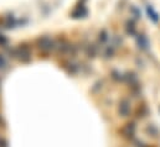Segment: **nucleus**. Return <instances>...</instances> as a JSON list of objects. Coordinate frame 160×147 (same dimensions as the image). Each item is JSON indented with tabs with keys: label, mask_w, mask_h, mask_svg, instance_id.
Masks as SVG:
<instances>
[{
	"label": "nucleus",
	"mask_w": 160,
	"mask_h": 147,
	"mask_svg": "<svg viewBox=\"0 0 160 147\" xmlns=\"http://www.w3.org/2000/svg\"><path fill=\"white\" fill-rule=\"evenodd\" d=\"M14 56L21 62H29L31 58V52L27 46H20L16 50H14Z\"/></svg>",
	"instance_id": "obj_1"
},
{
	"label": "nucleus",
	"mask_w": 160,
	"mask_h": 147,
	"mask_svg": "<svg viewBox=\"0 0 160 147\" xmlns=\"http://www.w3.org/2000/svg\"><path fill=\"white\" fill-rule=\"evenodd\" d=\"M135 130H137V126L134 123H128L124 125V127L122 129V136L124 138H133V136L135 135Z\"/></svg>",
	"instance_id": "obj_2"
},
{
	"label": "nucleus",
	"mask_w": 160,
	"mask_h": 147,
	"mask_svg": "<svg viewBox=\"0 0 160 147\" xmlns=\"http://www.w3.org/2000/svg\"><path fill=\"white\" fill-rule=\"evenodd\" d=\"M37 42H39V47H40V50L44 51V52H49V51H51V50L55 47L53 40L50 39V37H46V36L39 39Z\"/></svg>",
	"instance_id": "obj_3"
},
{
	"label": "nucleus",
	"mask_w": 160,
	"mask_h": 147,
	"mask_svg": "<svg viewBox=\"0 0 160 147\" xmlns=\"http://www.w3.org/2000/svg\"><path fill=\"white\" fill-rule=\"evenodd\" d=\"M119 114L122 116H127V115H129L131 112V101L128 100V99H122L120 103H119V109H118Z\"/></svg>",
	"instance_id": "obj_4"
},
{
	"label": "nucleus",
	"mask_w": 160,
	"mask_h": 147,
	"mask_svg": "<svg viewBox=\"0 0 160 147\" xmlns=\"http://www.w3.org/2000/svg\"><path fill=\"white\" fill-rule=\"evenodd\" d=\"M134 143H135V145H134L135 147H149L146 143H144L143 141H139V140H138V141H135Z\"/></svg>",
	"instance_id": "obj_5"
},
{
	"label": "nucleus",
	"mask_w": 160,
	"mask_h": 147,
	"mask_svg": "<svg viewBox=\"0 0 160 147\" xmlns=\"http://www.w3.org/2000/svg\"><path fill=\"white\" fill-rule=\"evenodd\" d=\"M5 67H6V62H5L4 58L0 56V69H3V68H5Z\"/></svg>",
	"instance_id": "obj_6"
},
{
	"label": "nucleus",
	"mask_w": 160,
	"mask_h": 147,
	"mask_svg": "<svg viewBox=\"0 0 160 147\" xmlns=\"http://www.w3.org/2000/svg\"><path fill=\"white\" fill-rule=\"evenodd\" d=\"M0 147H8V143H6V140L4 137L0 136Z\"/></svg>",
	"instance_id": "obj_7"
},
{
	"label": "nucleus",
	"mask_w": 160,
	"mask_h": 147,
	"mask_svg": "<svg viewBox=\"0 0 160 147\" xmlns=\"http://www.w3.org/2000/svg\"><path fill=\"white\" fill-rule=\"evenodd\" d=\"M0 125H2V117H0Z\"/></svg>",
	"instance_id": "obj_8"
}]
</instances>
